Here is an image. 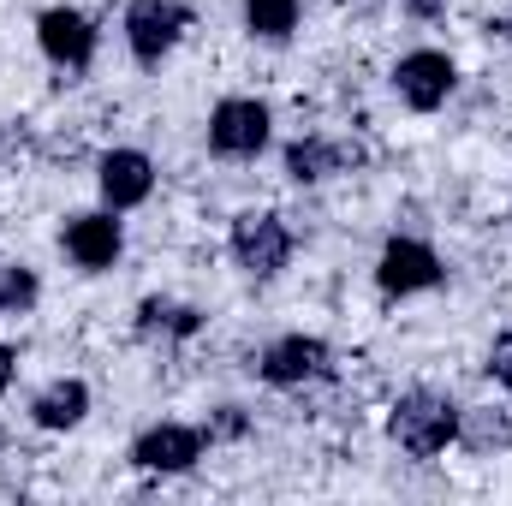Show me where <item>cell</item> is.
I'll return each mask as SVG.
<instances>
[{"instance_id":"5bb4252c","label":"cell","mask_w":512,"mask_h":506,"mask_svg":"<svg viewBox=\"0 0 512 506\" xmlns=\"http://www.w3.org/2000/svg\"><path fill=\"white\" fill-rule=\"evenodd\" d=\"M90 405H96V393H90L84 376H54L48 387L30 393V423L42 435H72V429L90 423Z\"/></svg>"},{"instance_id":"7c38bea8","label":"cell","mask_w":512,"mask_h":506,"mask_svg":"<svg viewBox=\"0 0 512 506\" xmlns=\"http://www.w3.org/2000/svg\"><path fill=\"white\" fill-rule=\"evenodd\" d=\"M60 251L72 256V268H84V274H114L120 256H126V221H120L114 209L66 215V227H60Z\"/></svg>"},{"instance_id":"8fae6325","label":"cell","mask_w":512,"mask_h":506,"mask_svg":"<svg viewBox=\"0 0 512 506\" xmlns=\"http://www.w3.org/2000/svg\"><path fill=\"white\" fill-rule=\"evenodd\" d=\"M280 167H286V179H292L298 191H316V185L346 179L352 167H364V149H358L352 137H334V131H298V137L286 143Z\"/></svg>"},{"instance_id":"d6986e66","label":"cell","mask_w":512,"mask_h":506,"mask_svg":"<svg viewBox=\"0 0 512 506\" xmlns=\"http://www.w3.org/2000/svg\"><path fill=\"white\" fill-rule=\"evenodd\" d=\"M483 376L495 381L501 393H512V328H501V334L483 346Z\"/></svg>"},{"instance_id":"e0dca14e","label":"cell","mask_w":512,"mask_h":506,"mask_svg":"<svg viewBox=\"0 0 512 506\" xmlns=\"http://www.w3.org/2000/svg\"><path fill=\"white\" fill-rule=\"evenodd\" d=\"M42 304V274L30 262H0V316H36Z\"/></svg>"},{"instance_id":"ffe728a7","label":"cell","mask_w":512,"mask_h":506,"mask_svg":"<svg viewBox=\"0 0 512 506\" xmlns=\"http://www.w3.org/2000/svg\"><path fill=\"white\" fill-rule=\"evenodd\" d=\"M399 12H405L411 24H447L453 0H399Z\"/></svg>"},{"instance_id":"6da1fadb","label":"cell","mask_w":512,"mask_h":506,"mask_svg":"<svg viewBox=\"0 0 512 506\" xmlns=\"http://www.w3.org/2000/svg\"><path fill=\"white\" fill-rule=\"evenodd\" d=\"M387 441H393L405 459L435 465L447 447H459V399H453L447 387H429V381L405 387V393L387 405Z\"/></svg>"},{"instance_id":"44dd1931","label":"cell","mask_w":512,"mask_h":506,"mask_svg":"<svg viewBox=\"0 0 512 506\" xmlns=\"http://www.w3.org/2000/svg\"><path fill=\"white\" fill-rule=\"evenodd\" d=\"M18 370H24V364H18V352H12V346L0 340V399L12 393V381H18Z\"/></svg>"},{"instance_id":"8992f818","label":"cell","mask_w":512,"mask_h":506,"mask_svg":"<svg viewBox=\"0 0 512 506\" xmlns=\"http://www.w3.org/2000/svg\"><path fill=\"white\" fill-rule=\"evenodd\" d=\"M387 90L399 96V108L411 114H441L459 96V60L447 48H405L387 66Z\"/></svg>"},{"instance_id":"3957f363","label":"cell","mask_w":512,"mask_h":506,"mask_svg":"<svg viewBox=\"0 0 512 506\" xmlns=\"http://www.w3.org/2000/svg\"><path fill=\"white\" fill-rule=\"evenodd\" d=\"M268 143H274V108L262 96H221L203 120V149L215 161L245 167V161H262Z\"/></svg>"},{"instance_id":"4fadbf2b","label":"cell","mask_w":512,"mask_h":506,"mask_svg":"<svg viewBox=\"0 0 512 506\" xmlns=\"http://www.w3.org/2000/svg\"><path fill=\"white\" fill-rule=\"evenodd\" d=\"M131 328H137L143 346H185V340H197V334L209 328V310H197V304H185V298H173V292H149V298L137 304Z\"/></svg>"},{"instance_id":"52a82bcc","label":"cell","mask_w":512,"mask_h":506,"mask_svg":"<svg viewBox=\"0 0 512 506\" xmlns=\"http://www.w3.org/2000/svg\"><path fill=\"white\" fill-rule=\"evenodd\" d=\"M203 453H209L203 423H179V417H161L131 441V465L149 477H191L203 465Z\"/></svg>"},{"instance_id":"30bf717a","label":"cell","mask_w":512,"mask_h":506,"mask_svg":"<svg viewBox=\"0 0 512 506\" xmlns=\"http://www.w3.org/2000/svg\"><path fill=\"white\" fill-rule=\"evenodd\" d=\"M155 185H161V167H155L149 149H137V143H114V149L96 155V191H102V209L131 215V209H143V203L155 197Z\"/></svg>"},{"instance_id":"2e32d148","label":"cell","mask_w":512,"mask_h":506,"mask_svg":"<svg viewBox=\"0 0 512 506\" xmlns=\"http://www.w3.org/2000/svg\"><path fill=\"white\" fill-rule=\"evenodd\" d=\"M239 18H245V36L262 48H286L304 24V0H239Z\"/></svg>"},{"instance_id":"5b68a950","label":"cell","mask_w":512,"mask_h":506,"mask_svg":"<svg viewBox=\"0 0 512 506\" xmlns=\"http://www.w3.org/2000/svg\"><path fill=\"white\" fill-rule=\"evenodd\" d=\"M120 36L143 72H161L179 54V42L191 36V6L185 0H131L120 18Z\"/></svg>"},{"instance_id":"ba28073f","label":"cell","mask_w":512,"mask_h":506,"mask_svg":"<svg viewBox=\"0 0 512 506\" xmlns=\"http://www.w3.org/2000/svg\"><path fill=\"white\" fill-rule=\"evenodd\" d=\"M376 286H382V298H423V292L447 286V262L429 239L393 233L376 256Z\"/></svg>"},{"instance_id":"9a60e30c","label":"cell","mask_w":512,"mask_h":506,"mask_svg":"<svg viewBox=\"0 0 512 506\" xmlns=\"http://www.w3.org/2000/svg\"><path fill=\"white\" fill-rule=\"evenodd\" d=\"M459 447L471 459L512 453V411L507 405H459Z\"/></svg>"},{"instance_id":"7a4b0ae2","label":"cell","mask_w":512,"mask_h":506,"mask_svg":"<svg viewBox=\"0 0 512 506\" xmlns=\"http://www.w3.org/2000/svg\"><path fill=\"white\" fill-rule=\"evenodd\" d=\"M227 256L251 280H280L292 268V256H298V233L286 227L280 209H239L227 221Z\"/></svg>"},{"instance_id":"ac0fdd59","label":"cell","mask_w":512,"mask_h":506,"mask_svg":"<svg viewBox=\"0 0 512 506\" xmlns=\"http://www.w3.org/2000/svg\"><path fill=\"white\" fill-rule=\"evenodd\" d=\"M203 435H209V447H245L256 435V417L245 405H209V417H203Z\"/></svg>"},{"instance_id":"9c48e42d","label":"cell","mask_w":512,"mask_h":506,"mask_svg":"<svg viewBox=\"0 0 512 506\" xmlns=\"http://www.w3.org/2000/svg\"><path fill=\"white\" fill-rule=\"evenodd\" d=\"M36 48L54 72H90L102 30L84 6H48V12H36Z\"/></svg>"},{"instance_id":"277c9868","label":"cell","mask_w":512,"mask_h":506,"mask_svg":"<svg viewBox=\"0 0 512 506\" xmlns=\"http://www.w3.org/2000/svg\"><path fill=\"white\" fill-rule=\"evenodd\" d=\"M256 381L262 387H274V393H310V387H322V381H334V346L322 340V334H274L262 352H256Z\"/></svg>"}]
</instances>
